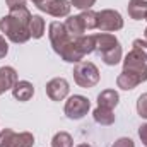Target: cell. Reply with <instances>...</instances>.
Returning a JSON list of instances; mask_svg holds the SVG:
<instances>
[{"mask_svg": "<svg viewBox=\"0 0 147 147\" xmlns=\"http://www.w3.org/2000/svg\"><path fill=\"white\" fill-rule=\"evenodd\" d=\"M31 12L28 7H21L16 10H10L9 16H3L0 19V31L9 38L12 43H26L31 33H29V21H31Z\"/></svg>", "mask_w": 147, "mask_h": 147, "instance_id": "6da1fadb", "label": "cell"}, {"mask_svg": "<svg viewBox=\"0 0 147 147\" xmlns=\"http://www.w3.org/2000/svg\"><path fill=\"white\" fill-rule=\"evenodd\" d=\"M48 36H50V43H51L55 53L60 55L63 62H69V63H79V62H82L84 55L77 50L75 39L69 36V33L65 29V24H62L58 21H53L50 24Z\"/></svg>", "mask_w": 147, "mask_h": 147, "instance_id": "7a4b0ae2", "label": "cell"}, {"mask_svg": "<svg viewBox=\"0 0 147 147\" xmlns=\"http://www.w3.org/2000/svg\"><path fill=\"white\" fill-rule=\"evenodd\" d=\"M147 80V62H144L137 53H130L123 60V72L116 77V86L123 91H132L139 84Z\"/></svg>", "mask_w": 147, "mask_h": 147, "instance_id": "3957f363", "label": "cell"}, {"mask_svg": "<svg viewBox=\"0 0 147 147\" xmlns=\"http://www.w3.org/2000/svg\"><path fill=\"white\" fill-rule=\"evenodd\" d=\"M96 36V48L94 51L101 57V60L106 65H116L121 60V45L118 38L111 33H98Z\"/></svg>", "mask_w": 147, "mask_h": 147, "instance_id": "277c9868", "label": "cell"}, {"mask_svg": "<svg viewBox=\"0 0 147 147\" xmlns=\"http://www.w3.org/2000/svg\"><path fill=\"white\" fill-rule=\"evenodd\" d=\"M74 80L79 87L89 89L99 82V69L92 62H79L74 67Z\"/></svg>", "mask_w": 147, "mask_h": 147, "instance_id": "5b68a950", "label": "cell"}, {"mask_svg": "<svg viewBox=\"0 0 147 147\" xmlns=\"http://www.w3.org/2000/svg\"><path fill=\"white\" fill-rule=\"evenodd\" d=\"M123 28V17L118 10L113 9H105L101 12H98V28L101 33H113V31H120Z\"/></svg>", "mask_w": 147, "mask_h": 147, "instance_id": "8992f818", "label": "cell"}, {"mask_svg": "<svg viewBox=\"0 0 147 147\" xmlns=\"http://www.w3.org/2000/svg\"><path fill=\"white\" fill-rule=\"evenodd\" d=\"M89 108H91V103H89V99L86 96L74 94V96H70L67 99L63 111H65L67 118H70V120H80V118H84L87 115Z\"/></svg>", "mask_w": 147, "mask_h": 147, "instance_id": "52a82bcc", "label": "cell"}, {"mask_svg": "<svg viewBox=\"0 0 147 147\" xmlns=\"http://www.w3.org/2000/svg\"><path fill=\"white\" fill-rule=\"evenodd\" d=\"M39 10L53 16V17H67L70 14V2L69 0H43L36 5Z\"/></svg>", "mask_w": 147, "mask_h": 147, "instance_id": "ba28073f", "label": "cell"}, {"mask_svg": "<svg viewBox=\"0 0 147 147\" xmlns=\"http://www.w3.org/2000/svg\"><path fill=\"white\" fill-rule=\"evenodd\" d=\"M69 82L63 77H55L46 82V96L51 101H63L69 96Z\"/></svg>", "mask_w": 147, "mask_h": 147, "instance_id": "9c48e42d", "label": "cell"}, {"mask_svg": "<svg viewBox=\"0 0 147 147\" xmlns=\"http://www.w3.org/2000/svg\"><path fill=\"white\" fill-rule=\"evenodd\" d=\"M17 72L14 67H0V94H3L5 91L12 89L16 84H17Z\"/></svg>", "mask_w": 147, "mask_h": 147, "instance_id": "30bf717a", "label": "cell"}, {"mask_svg": "<svg viewBox=\"0 0 147 147\" xmlns=\"http://www.w3.org/2000/svg\"><path fill=\"white\" fill-rule=\"evenodd\" d=\"M12 96L21 103L29 101L34 96V86L29 80H17V84L12 87Z\"/></svg>", "mask_w": 147, "mask_h": 147, "instance_id": "8fae6325", "label": "cell"}, {"mask_svg": "<svg viewBox=\"0 0 147 147\" xmlns=\"http://www.w3.org/2000/svg\"><path fill=\"white\" fill-rule=\"evenodd\" d=\"M65 29H67L69 36L74 38V39L84 36V33H86V26H84V22H82L80 14H79V16H69V19L65 21Z\"/></svg>", "mask_w": 147, "mask_h": 147, "instance_id": "7c38bea8", "label": "cell"}, {"mask_svg": "<svg viewBox=\"0 0 147 147\" xmlns=\"http://www.w3.org/2000/svg\"><path fill=\"white\" fill-rule=\"evenodd\" d=\"M127 10L134 21L147 19V0H130L127 5Z\"/></svg>", "mask_w": 147, "mask_h": 147, "instance_id": "4fadbf2b", "label": "cell"}, {"mask_svg": "<svg viewBox=\"0 0 147 147\" xmlns=\"http://www.w3.org/2000/svg\"><path fill=\"white\" fill-rule=\"evenodd\" d=\"M118 101H120V96L115 89H105L98 96V106H101V108L113 110V108H116Z\"/></svg>", "mask_w": 147, "mask_h": 147, "instance_id": "5bb4252c", "label": "cell"}, {"mask_svg": "<svg viewBox=\"0 0 147 147\" xmlns=\"http://www.w3.org/2000/svg\"><path fill=\"white\" fill-rule=\"evenodd\" d=\"M75 46H77V50L82 53V55H89V53H92L94 51V48H96V36L94 34H84V36L77 38L75 39Z\"/></svg>", "mask_w": 147, "mask_h": 147, "instance_id": "9a60e30c", "label": "cell"}, {"mask_svg": "<svg viewBox=\"0 0 147 147\" xmlns=\"http://www.w3.org/2000/svg\"><path fill=\"white\" fill-rule=\"evenodd\" d=\"M92 116H94V121H96V123L105 125V127L115 123V113H113V110H108V108L98 106V108L94 110V113H92Z\"/></svg>", "mask_w": 147, "mask_h": 147, "instance_id": "2e32d148", "label": "cell"}, {"mask_svg": "<svg viewBox=\"0 0 147 147\" xmlns=\"http://www.w3.org/2000/svg\"><path fill=\"white\" fill-rule=\"evenodd\" d=\"M29 33H31V38L34 39H39L45 34V19L41 16H33L31 21H29Z\"/></svg>", "mask_w": 147, "mask_h": 147, "instance_id": "e0dca14e", "label": "cell"}, {"mask_svg": "<svg viewBox=\"0 0 147 147\" xmlns=\"http://www.w3.org/2000/svg\"><path fill=\"white\" fill-rule=\"evenodd\" d=\"M33 144H34V135L29 132H21L14 135L9 147H33Z\"/></svg>", "mask_w": 147, "mask_h": 147, "instance_id": "ac0fdd59", "label": "cell"}, {"mask_svg": "<svg viewBox=\"0 0 147 147\" xmlns=\"http://www.w3.org/2000/svg\"><path fill=\"white\" fill-rule=\"evenodd\" d=\"M74 140L72 135L67 132H57L51 139V147H72Z\"/></svg>", "mask_w": 147, "mask_h": 147, "instance_id": "d6986e66", "label": "cell"}, {"mask_svg": "<svg viewBox=\"0 0 147 147\" xmlns=\"http://www.w3.org/2000/svg\"><path fill=\"white\" fill-rule=\"evenodd\" d=\"M80 17H82L84 26H86V31H91V29L98 28V12H94V10L89 9V10H84L80 14Z\"/></svg>", "mask_w": 147, "mask_h": 147, "instance_id": "ffe728a7", "label": "cell"}, {"mask_svg": "<svg viewBox=\"0 0 147 147\" xmlns=\"http://www.w3.org/2000/svg\"><path fill=\"white\" fill-rule=\"evenodd\" d=\"M132 51L137 53L144 62H147V39H142V38L134 39V43H132Z\"/></svg>", "mask_w": 147, "mask_h": 147, "instance_id": "44dd1931", "label": "cell"}, {"mask_svg": "<svg viewBox=\"0 0 147 147\" xmlns=\"http://www.w3.org/2000/svg\"><path fill=\"white\" fill-rule=\"evenodd\" d=\"M14 135H16V132H14L12 128H3V130L0 132V147H9L10 146Z\"/></svg>", "mask_w": 147, "mask_h": 147, "instance_id": "7402d4cb", "label": "cell"}, {"mask_svg": "<svg viewBox=\"0 0 147 147\" xmlns=\"http://www.w3.org/2000/svg\"><path fill=\"white\" fill-rule=\"evenodd\" d=\"M137 113L140 118L147 120V92H144L139 99H137Z\"/></svg>", "mask_w": 147, "mask_h": 147, "instance_id": "603a6c76", "label": "cell"}, {"mask_svg": "<svg viewBox=\"0 0 147 147\" xmlns=\"http://www.w3.org/2000/svg\"><path fill=\"white\" fill-rule=\"evenodd\" d=\"M94 3H96V0H70V5H74L75 9H80V10H89Z\"/></svg>", "mask_w": 147, "mask_h": 147, "instance_id": "cb8c5ba5", "label": "cell"}, {"mask_svg": "<svg viewBox=\"0 0 147 147\" xmlns=\"http://www.w3.org/2000/svg\"><path fill=\"white\" fill-rule=\"evenodd\" d=\"M111 147H135V144H134L132 139H128V137H121V139L115 140Z\"/></svg>", "mask_w": 147, "mask_h": 147, "instance_id": "d4e9b609", "label": "cell"}, {"mask_svg": "<svg viewBox=\"0 0 147 147\" xmlns=\"http://www.w3.org/2000/svg\"><path fill=\"white\" fill-rule=\"evenodd\" d=\"M9 10H16V9H21V7H26V0H5Z\"/></svg>", "mask_w": 147, "mask_h": 147, "instance_id": "484cf974", "label": "cell"}, {"mask_svg": "<svg viewBox=\"0 0 147 147\" xmlns=\"http://www.w3.org/2000/svg\"><path fill=\"white\" fill-rule=\"evenodd\" d=\"M7 53H9V45H7L5 38L0 36V58H5Z\"/></svg>", "mask_w": 147, "mask_h": 147, "instance_id": "4316f807", "label": "cell"}, {"mask_svg": "<svg viewBox=\"0 0 147 147\" xmlns=\"http://www.w3.org/2000/svg\"><path fill=\"white\" fill-rule=\"evenodd\" d=\"M139 137H140L142 144L147 147V123H146V125H142V127L139 128Z\"/></svg>", "mask_w": 147, "mask_h": 147, "instance_id": "83f0119b", "label": "cell"}, {"mask_svg": "<svg viewBox=\"0 0 147 147\" xmlns=\"http://www.w3.org/2000/svg\"><path fill=\"white\" fill-rule=\"evenodd\" d=\"M77 147H91V146H89V144H79Z\"/></svg>", "mask_w": 147, "mask_h": 147, "instance_id": "f1b7e54d", "label": "cell"}, {"mask_svg": "<svg viewBox=\"0 0 147 147\" xmlns=\"http://www.w3.org/2000/svg\"><path fill=\"white\" fill-rule=\"evenodd\" d=\"M41 2H43V0H33V3H34V5H38V3H41Z\"/></svg>", "mask_w": 147, "mask_h": 147, "instance_id": "f546056e", "label": "cell"}, {"mask_svg": "<svg viewBox=\"0 0 147 147\" xmlns=\"http://www.w3.org/2000/svg\"><path fill=\"white\" fill-rule=\"evenodd\" d=\"M144 36H146V39H147V28H146V31H144Z\"/></svg>", "mask_w": 147, "mask_h": 147, "instance_id": "4dcf8cb0", "label": "cell"}]
</instances>
